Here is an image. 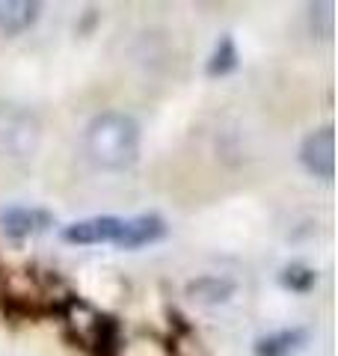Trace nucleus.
<instances>
[{
  "instance_id": "39448f33",
  "label": "nucleus",
  "mask_w": 338,
  "mask_h": 356,
  "mask_svg": "<svg viewBox=\"0 0 338 356\" xmlns=\"http://www.w3.org/2000/svg\"><path fill=\"white\" fill-rule=\"evenodd\" d=\"M54 222V217L48 211H39V208H21V205H9L0 211V232L6 238H30V235H39Z\"/></svg>"
},
{
  "instance_id": "f03ea898",
  "label": "nucleus",
  "mask_w": 338,
  "mask_h": 356,
  "mask_svg": "<svg viewBox=\"0 0 338 356\" xmlns=\"http://www.w3.org/2000/svg\"><path fill=\"white\" fill-rule=\"evenodd\" d=\"M166 235V222L157 214L140 217H89L63 229V241L77 243V247H95V243H113L122 250H137L145 243H154Z\"/></svg>"
},
{
  "instance_id": "20e7f679",
  "label": "nucleus",
  "mask_w": 338,
  "mask_h": 356,
  "mask_svg": "<svg viewBox=\"0 0 338 356\" xmlns=\"http://www.w3.org/2000/svg\"><path fill=\"white\" fill-rule=\"evenodd\" d=\"M300 161L312 175L330 181V178L335 175V131H332V125H323L318 131H312L309 137L303 140Z\"/></svg>"
},
{
  "instance_id": "0eeeda50",
  "label": "nucleus",
  "mask_w": 338,
  "mask_h": 356,
  "mask_svg": "<svg viewBox=\"0 0 338 356\" xmlns=\"http://www.w3.org/2000/svg\"><path fill=\"white\" fill-rule=\"evenodd\" d=\"M306 339H309V332L303 327L270 332V336L255 341V356H294L297 350H303Z\"/></svg>"
},
{
  "instance_id": "f257e3e1",
  "label": "nucleus",
  "mask_w": 338,
  "mask_h": 356,
  "mask_svg": "<svg viewBox=\"0 0 338 356\" xmlns=\"http://www.w3.org/2000/svg\"><path fill=\"white\" fill-rule=\"evenodd\" d=\"M86 154L101 170L122 172L140 158V125L131 113L104 110L86 125Z\"/></svg>"
},
{
  "instance_id": "6e6552de",
  "label": "nucleus",
  "mask_w": 338,
  "mask_h": 356,
  "mask_svg": "<svg viewBox=\"0 0 338 356\" xmlns=\"http://www.w3.org/2000/svg\"><path fill=\"white\" fill-rule=\"evenodd\" d=\"M234 294V282L225 276H202V280L187 285V297L202 306H220Z\"/></svg>"
},
{
  "instance_id": "7ed1b4c3",
  "label": "nucleus",
  "mask_w": 338,
  "mask_h": 356,
  "mask_svg": "<svg viewBox=\"0 0 338 356\" xmlns=\"http://www.w3.org/2000/svg\"><path fill=\"white\" fill-rule=\"evenodd\" d=\"M42 140V125L33 110L21 104H0V154L6 158H30Z\"/></svg>"
},
{
  "instance_id": "9d476101",
  "label": "nucleus",
  "mask_w": 338,
  "mask_h": 356,
  "mask_svg": "<svg viewBox=\"0 0 338 356\" xmlns=\"http://www.w3.org/2000/svg\"><path fill=\"white\" fill-rule=\"evenodd\" d=\"M314 282H318V273L303 264H291V267H285V273H282V285L291 288V291H309Z\"/></svg>"
},
{
  "instance_id": "1a4fd4ad",
  "label": "nucleus",
  "mask_w": 338,
  "mask_h": 356,
  "mask_svg": "<svg viewBox=\"0 0 338 356\" xmlns=\"http://www.w3.org/2000/svg\"><path fill=\"white\" fill-rule=\"evenodd\" d=\"M234 65H238V51H234V42L225 36V39H220V44H217V51H214V57H211V63H208V74H229Z\"/></svg>"
},
{
  "instance_id": "423d86ee",
  "label": "nucleus",
  "mask_w": 338,
  "mask_h": 356,
  "mask_svg": "<svg viewBox=\"0 0 338 356\" xmlns=\"http://www.w3.org/2000/svg\"><path fill=\"white\" fill-rule=\"evenodd\" d=\"M39 18V3H27V0H0V33L6 36H18V33L30 30Z\"/></svg>"
}]
</instances>
